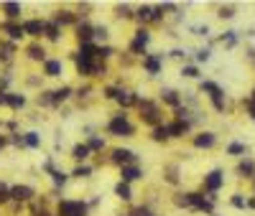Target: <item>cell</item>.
<instances>
[{"mask_svg":"<svg viewBox=\"0 0 255 216\" xmlns=\"http://www.w3.org/2000/svg\"><path fill=\"white\" fill-rule=\"evenodd\" d=\"M110 132H115V135H133V125L125 120V115H118L113 122H110Z\"/></svg>","mask_w":255,"mask_h":216,"instance_id":"7a4b0ae2","label":"cell"},{"mask_svg":"<svg viewBox=\"0 0 255 216\" xmlns=\"http://www.w3.org/2000/svg\"><path fill=\"white\" fill-rule=\"evenodd\" d=\"M26 145L39 147V135H36V132H28V135H26Z\"/></svg>","mask_w":255,"mask_h":216,"instance_id":"f1b7e54d","label":"cell"},{"mask_svg":"<svg viewBox=\"0 0 255 216\" xmlns=\"http://www.w3.org/2000/svg\"><path fill=\"white\" fill-rule=\"evenodd\" d=\"M237 176H242V178H255V161H250V158L240 161V165H237Z\"/></svg>","mask_w":255,"mask_h":216,"instance_id":"52a82bcc","label":"cell"},{"mask_svg":"<svg viewBox=\"0 0 255 216\" xmlns=\"http://www.w3.org/2000/svg\"><path fill=\"white\" fill-rule=\"evenodd\" d=\"M23 97H20V94H8V105L10 107H23Z\"/></svg>","mask_w":255,"mask_h":216,"instance_id":"7402d4cb","label":"cell"},{"mask_svg":"<svg viewBox=\"0 0 255 216\" xmlns=\"http://www.w3.org/2000/svg\"><path fill=\"white\" fill-rule=\"evenodd\" d=\"M8 198H10V191H8L3 183H0V203H5Z\"/></svg>","mask_w":255,"mask_h":216,"instance_id":"d6a6232c","label":"cell"},{"mask_svg":"<svg viewBox=\"0 0 255 216\" xmlns=\"http://www.w3.org/2000/svg\"><path fill=\"white\" fill-rule=\"evenodd\" d=\"M57 20H61V23H69V20H72V16H69V13H64V16H59Z\"/></svg>","mask_w":255,"mask_h":216,"instance_id":"ab89813d","label":"cell"},{"mask_svg":"<svg viewBox=\"0 0 255 216\" xmlns=\"http://www.w3.org/2000/svg\"><path fill=\"white\" fill-rule=\"evenodd\" d=\"M184 130H186V122H176V125H171V127H169V135H174V138H176V135H184Z\"/></svg>","mask_w":255,"mask_h":216,"instance_id":"ffe728a7","label":"cell"},{"mask_svg":"<svg viewBox=\"0 0 255 216\" xmlns=\"http://www.w3.org/2000/svg\"><path fill=\"white\" fill-rule=\"evenodd\" d=\"M87 155H90V145H77L74 147V158H77V161H84Z\"/></svg>","mask_w":255,"mask_h":216,"instance_id":"e0dca14e","label":"cell"},{"mask_svg":"<svg viewBox=\"0 0 255 216\" xmlns=\"http://www.w3.org/2000/svg\"><path fill=\"white\" fill-rule=\"evenodd\" d=\"M232 206L235 209H245L248 206V201L242 198V193H235V196H232Z\"/></svg>","mask_w":255,"mask_h":216,"instance_id":"603a6c76","label":"cell"},{"mask_svg":"<svg viewBox=\"0 0 255 216\" xmlns=\"http://www.w3.org/2000/svg\"><path fill=\"white\" fill-rule=\"evenodd\" d=\"M248 112H250V117L255 120V107H253V105H248Z\"/></svg>","mask_w":255,"mask_h":216,"instance_id":"b9f144b4","label":"cell"},{"mask_svg":"<svg viewBox=\"0 0 255 216\" xmlns=\"http://www.w3.org/2000/svg\"><path fill=\"white\" fill-rule=\"evenodd\" d=\"M253 186H255V183H253Z\"/></svg>","mask_w":255,"mask_h":216,"instance_id":"f6af8a7d","label":"cell"},{"mask_svg":"<svg viewBox=\"0 0 255 216\" xmlns=\"http://www.w3.org/2000/svg\"><path fill=\"white\" fill-rule=\"evenodd\" d=\"M72 94V89H59V92H54V102H61V99H66V97H69Z\"/></svg>","mask_w":255,"mask_h":216,"instance_id":"484cf974","label":"cell"},{"mask_svg":"<svg viewBox=\"0 0 255 216\" xmlns=\"http://www.w3.org/2000/svg\"><path fill=\"white\" fill-rule=\"evenodd\" d=\"M227 153L230 155H242V153H245V145H242V143H230L227 145Z\"/></svg>","mask_w":255,"mask_h":216,"instance_id":"d6986e66","label":"cell"},{"mask_svg":"<svg viewBox=\"0 0 255 216\" xmlns=\"http://www.w3.org/2000/svg\"><path fill=\"white\" fill-rule=\"evenodd\" d=\"M194 145H196V147H212V145H215V135H212V132L196 135V138H194Z\"/></svg>","mask_w":255,"mask_h":216,"instance_id":"30bf717a","label":"cell"},{"mask_svg":"<svg viewBox=\"0 0 255 216\" xmlns=\"http://www.w3.org/2000/svg\"><path fill=\"white\" fill-rule=\"evenodd\" d=\"M115 193L120 198H130V188H128V183H118L115 186Z\"/></svg>","mask_w":255,"mask_h":216,"instance_id":"44dd1931","label":"cell"},{"mask_svg":"<svg viewBox=\"0 0 255 216\" xmlns=\"http://www.w3.org/2000/svg\"><path fill=\"white\" fill-rule=\"evenodd\" d=\"M163 99L169 102V105H179V99H176V94H174V92H163Z\"/></svg>","mask_w":255,"mask_h":216,"instance_id":"e575fe53","label":"cell"},{"mask_svg":"<svg viewBox=\"0 0 255 216\" xmlns=\"http://www.w3.org/2000/svg\"><path fill=\"white\" fill-rule=\"evenodd\" d=\"M46 36H49L51 41H57V38H59V28L54 26V23H49V26H46Z\"/></svg>","mask_w":255,"mask_h":216,"instance_id":"4316f807","label":"cell"},{"mask_svg":"<svg viewBox=\"0 0 255 216\" xmlns=\"http://www.w3.org/2000/svg\"><path fill=\"white\" fill-rule=\"evenodd\" d=\"M5 13H8V18H18L20 16V5L18 3H5Z\"/></svg>","mask_w":255,"mask_h":216,"instance_id":"ac0fdd59","label":"cell"},{"mask_svg":"<svg viewBox=\"0 0 255 216\" xmlns=\"http://www.w3.org/2000/svg\"><path fill=\"white\" fill-rule=\"evenodd\" d=\"M146 43H148V31L140 28V31L136 33V41L130 43V51H133V54H140L143 49H146Z\"/></svg>","mask_w":255,"mask_h":216,"instance_id":"8992f818","label":"cell"},{"mask_svg":"<svg viewBox=\"0 0 255 216\" xmlns=\"http://www.w3.org/2000/svg\"><path fill=\"white\" fill-rule=\"evenodd\" d=\"M90 147H92V150H99V147H102V140H99V138H92V140H90Z\"/></svg>","mask_w":255,"mask_h":216,"instance_id":"8d00e7d4","label":"cell"},{"mask_svg":"<svg viewBox=\"0 0 255 216\" xmlns=\"http://www.w3.org/2000/svg\"><path fill=\"white\" fill-rule=\"evenodd\" d=\"M51 176H54V183H57V186H61L64 180H66V176H64V173H59V170H54Z\"/></svg>","mask_w":255,"mask_h":216,"instance_id":"836d02e7","label":"cell"},{"mask_svg":"<svg viewBox=\"0 0 255 216\" xmlns=\"http://www.w3.org/2000/svg\"><path fill=\"white\" fill-rule=\"evenodd\" d=\"M225 41H227V46H235V43H237L235 31H227V33H225Z\"/></svg>","mask_w":255,"mask_h":216,"instance_id":"4dcf8cb0","label":"cell"},{"mask_svg":"<svg viewBox=\"0 0 255 216\" xmlns=\"http://www.w3.org/2000/svg\"><path fill=\"white\" fill-rule=\"evenodd\" d=\"M143 117H146V122H156L158 120V109L153 105H143Z\"/></svg>","mask_w":255,"mask_h":216,"instance_id":"8fae6325","label":"cell"},{"mask_svg":"<svg viewBox=\"0 0 255 216\" xmlns=\"http://www.w3.org/2000/svg\"><path fill=\"white\" fill-rule=\"evenodd\" d=\"M41 31H46V26H43L41 20H28V23H23V33H28V36H41Z\"/></svg>","mask_w":255,"mask_h":216,"instance_id":"9c48e42d","label":"cell"},{"mask_svg":"<svg viewBox=\"0 0 255 216\" xmlns=\"http://www.w3.org/2000/svg\"><path fill=\"white\" fill-rule=\"evenodd\" d=\"M28 54H31V59H43V51H41L39 46H31Z\"/></svg>","mask_w":255,"mask_h":216,"instance_id":"1f68e13d","label":"cell"},{"mask_svg":"<svg viewBox=\"0 0 255 216\" xmlns=\"http://www.w3.org/2000/svg\"><path fill=\"white\" fill-rule=\"evenodd\" d=\"M146 69H148L151 74H158V69H161V61L156 59V56H148V59H146Z\"/></svg>","mask_w":255,"mask_h":216,"instance_id":"5bb4252c","label":"cell"},{"mask_svg":"<svg viewBox=\"0 0 255 216\" xmlns=\"http://www.w3.org/2000/svg\"><path fill=\"white\" fill-rule=\"evenodd\" d=\"M138 176H140V170L136 165H123V178L125 180H136Z\"/></svg>","mask_w":255,"mask_h":216,"instance_id":"4fadbf2b","label":"cell"},{"mask_svg":"<svg viewBox=\"0 0 255 216\" xmlns=\"http://www.w3.org/2000/svg\"><path fill=\"white\" fill-rule=\"evenodd\" d=\"M248 209H255V198H248Z\"/></svg>","mask_w":255,"mask_h":216,"instance_id":"7bdbcfd3","label":"cell"},{"mask_svg":"<svg viewBox=\"0 0 255 216\" xmlns=\"http://www.w3.org/2000/svg\"><path fill=\"white\" fill-rule=\"evenodd\" d=\"M113 161L115 163H128V161H133V153L130 150H115L113 153Z\"/></svg>","mask_w":255,"mask_h":216,"instance_id":"7c38bea8","label":"cell"},{"mask_svg":"<svg viewBox=\"0 0 255 216\" xmlns=\"http://www.w3.org/2000/svg\"><path fill=\"white\" fill-rule=\"evenodd\" d=\"M184 74H186V76H196L199 72H196V66H186V69H184Z\"/></svg>","mask_w":255,"mask_h":216,"instance_id":"f35d334b","label":"cell"},{"mask_svg":"<svg viewBox=\"0 0 255 216\" xmlns=\"http://www.w3.org/2000/svg\"><path fill=\"white\" fill-rule=\"evenodd\" d=\"M92 33H95V31H92L90 26H79V38H82V41H90Z\"/></svg>","mask_w":255,"mask_h":216,"instance_id":"d4e9b609","label":"cell"},{"mask_svg":"<svg viewBox=\"0 0 255 216\" xmlns=\"http://www.w3.org/2000/svg\"><path fill=\"white\" fill-rule=\"evenodd\" d=\"M153 138H156V140L169 138V127H156V130H153Z\"/></svg>","mask_w":255,"mask_h":216,"instance_id":"83f0119b","label":"cell"},{"mask_svg":"<svg viewBox=\"0 0 255 216\" xmlns=\"http://www.w3.org/2000/svg\"><path fill=\"white\" fill-rule=\"evenodd\" d=\"M202 92H209V97H212V105L217 112L225 109V99H222V89H219L215 82H202Z\"/></svg>","mask_w":255,"mask_h":216,"instance_id":"6da1fadb","label":"cell"},{"mask_svg":"<svg viewBox=\"0 0 255 216\" xmlns=\"http://www.w3.org/2000/svg\"><path fill=\"white\" fill-rule=\"evenodd\" d=\"M196 59H199V61H207V59H209V51H207V49L196 51Z\"/></svg>","mask_w":255,"mask_h":216,"instance_id":"74e56055","label":"cell"},{"mask_svg":"<svg viewBox=\"0 0 255 216\" xmlns=\"http://www.w3.org/2000/svg\"><path fill=\"white\" fill-rule=\"evenodd\" d=\"M77 69H79L82 74H95V72H97V66L92 64V56L79 54V56H77Z\"/></svg>","mask_w":255,"mask_h":216,"instance_id":"5b68a950","label":"cell"},{"mask_svg":"<svg viewBox=\"0 0 255 216\" xmlns=\"http://www.w3.org/2000/svg\"><path fill=\"white\" fill-rule=\"evenodd\" d=\"M222 180H225V173H222V170H212V173L204 178V188H207L209 193H215L219 186H222Z\"/></svg>","mask_w":255,"mask_h":216,"instance_id":"277c9868","label":"cell"},{"mask_svg":"<svg viewBox=\"0 0 255 216\" xmlns=\"http://www.w3.org/2000/svg\"><path fill=\"white\" fill-rule=\"evenodd\" d=\"M5 31H8L13 38H20V33H23V28H20V26H13V23H8V26H5Z\"/></svg>","mask_w":255,"mask_h":216,"instance_id":"cb8c5ba5","label":"cell"},{"mask_svg":"<svg viewBox=\"0 0 255 216\" xmlns=\"http://www.w3.org/2000/svg\"><path fill=\"white\" fill-rule=\"evenodd\" d=\"M84 203H77V201H61L59 214L61 216H84Z\"/></svg>","mask_w":255,"mask_h":216,"instance_id":"3957f363","label":"cell"},{"mask_svg":"<svg viewBox=\"0 0 255 216\" xmlns=\"http://www.w3.org/2000/svg\"><path fill=\"white\" fill-rule=\"evenodd\" d=\"M74 176H79V178H84V176H90V168H87V165H82V168H77V170H74Z\"/></svg>","mask_w":255,"mask_h":216,"instance_id":"d590c367","label":"cell"},{"mask_svg":"<svg viewBox=\"0 0 255 216\" xmlns=\"http://www.w3.org/2000/svg\"><path fill=\"white\" fill-rule=\"evenodd\" d=\"M232 16H235V10H232V5L219 8V18H232Z\"/></svg>","mask_w":255,"mask_h":216,"instance_id":"f546056e","label":"cell"},{"mask_svg":"<svg viewBox=\"0 0 255 216\" xmlns=\"http://www.w3.org/2000/svg\"><path fill=\"white\" fill-rule=\"evenodd\" d=\"M118 102H120L123 107H130L133 102H136V97H133L130 92H118Z\"/></svg>","mask_w":255,"mask_h":216,"instance_id":"2e32d148","label":"cell"},{"mask_svg":"<svg viewBox=\"0 0 255 216\" xmlns=\"http://www.w3.org/2000/svg\"><path fill=\"white\" fill-rule=\"evenodd\" d=\"M3 145H5V140H3V138H0V147H3Z\"/></svg>","mask_w":255,"mask_h":216,"instance_id":"ee69618b","label":"cell"},{"mask_svg":"<svg viewBox=\"0 0 255 216\" xmlns=\"http://www.w3.org/2000/svg\"><path fill=\"white\" fill-rule=\"evenodd\" d=\"M136 216H151V211H146V209H138V211H136Z\"/></svg>","mask_w":255,"mask_h":216,"instance_id":"60d3db41","label":"cell"},{"mask_svg":"<svg viewBox=\"0 0 255 216\" xmlns=\"http://www.w3.org/2000/svg\"><path fill=\"white\" fill-rule=\"evenodd\" d=\"M33 196V188L28 186H16V188H10V198H16V201H28Z\"/></svg>","mask_w":255,"mask_h":216,"instance_id":"ba28073f","label":"cell"},{"mask_svg":"<svg viewBox=\"0 0 255 216\" xmlns=\"http://www.w3.org/2000/svg\"><path fill=\"white\" fill-rule=\"evenodd\" d=\"M61 72V61H46V74L49 76H59Z\"/></svg>","mask_w":255,"mask_h":216,"instance_id":"9a60e30c","label":"cell"}]
</instances>
